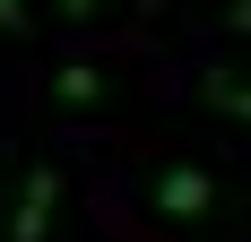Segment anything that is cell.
Segmentation results:
<instances>
[{
	"label": "cell",
	"instance_id": "3",
	"mask_svg": "<svg viewBox=\"0 0 251 242\" xmlns=\"http://www.w3.org/2000/svg\"><path fill=\"white\" fill-rule=\"evenodd\" d=\"M96 96H104V70H87V61H70V70H52V104H70V113H87Z\"/></svg>",
	"mask_w": 251,
	"mask_h": 242
},
{
	"label": "cell",
	"instance_id": "1",
	"mask_svg": "<svg viewBox=\"0 0 251 242\" xmlns=\"http://www.w3.org/2000/svg\"><path fill=\"white\" fill-rule=\"evenodd\" d=\"M52 217H61V173H52V165H26L18 199H9V217H0V234H9V242H44Z\"/></svg>",
	"mask_w": 251,
	"mask_h": 242
},
{
	"label": "cell",
	"instance_id": "6",
	"mask_svg": "<svg viewBox=\"0 0 251 242\" xmlns=\"http://www.w3.org/2000/svg\"><path fill=\"white\" fill-rule=\"evenodd\" d=\"M26 26V0H0V35H18Z\"/></svg>",
	"mask_w": 251,
	"mask_h": 242
},
{
	"label": "cell",
	"instance_id": "2",
	"mask_svg": "<svg viewBox=\"0 0 251 242\" xmlns=\"http://www.w3.org/2000/svg\"><path fill=\"white\" fill-rule=\"evenodd\" d=\"M208 208H217V182H208L200 165H165V173H156V217H174V225H200Z\"/></svg>",
	"mask_w": 251,
	"mask_h": 242
},
{
	"label": "cell",
	"instance_id": "4",
	"mask_svg": "<svg viewBox=\"0 0 251 242\" xmlns=\"http://www.w3.org/2000/svg\"><path fill=\"white\" fill-rule=\"evenodd\" d=\"M200 96L217 104V113H234V121H251V78H243V70H208V78H200Z\"/></svg>",
	"mask_w": 251,
	"mask_h": 242
},
{
	"label": "cell",
	"instance_id": "5",
	"mask_svg": "<svg viewBox=\"0 0 251 242\" xmlns=\"http://www.w3.org/2000/svg\"><path fill=\"white\" fill-rule=\"evenodd\" d=\"M61 18H70V26H96V18H104V0H61Z\"/></svg>",
	"mask_w": 251,
	"mask_h": 242
},
{
	"label": "cell",
	"instance_id": "7",
	"mask_svg": "<svg viewBox=\"0 0 251 242\" xmlns=\"http://www.w3.org/2000/svg\"><path fill=\"white\" fill-rule=\"evenodd\" d=\"M226 26H234V35H251V0H226Z\"/></svg>",
	"mask_w": 251,
	"mask_h": 242
}]
</instances>
